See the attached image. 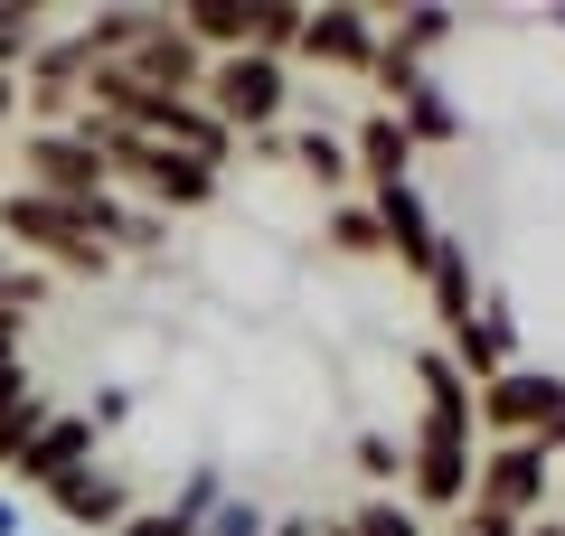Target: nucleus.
<instances>
[{
    "instance_id": "0eeeda50",
    "label": "nucleus",
    "mask_w": 565,
    "mask_h": 536,
    "mask_svg": "<svg viewBox=\"0 0 565 536\" xmlns=\"http://www.w3.org/2000/svg\"><path fill=\"white\" fill-rule=\"evenodd\" d=\"M114 76H132L141 95H199L207 85V47L180 29V10H151V29L114 57Z\"/></svg>"
},
{
    "instance_id": "412c9836",
    "label": "nucleus",
    "mask_w": 565,
    "mask_h": 536,
    "mask_svg": "<svg viewBox=\"0 0 565 536\" xmlns=\"http://www.w3.org/2000/svg\"><path fill=\"white\" fill-rule=\"evenodd\" d=\"M340 517H349V536H424L415 499H396V490H367L359 508H340Z\"/></svg>"
},
{
    "instance_id": "9b49d317",
    "label": "nucleus",
    "mask_w": 565,
    "mask_h": 536,
    "mask_svg": "<svg viewBox=\"0 0 565 536\" xmlns=\"http://www.w3.org/2000/svg\"><path fill=\"white\" fill-rule=\"evenodd\" d=\"M85 461H104V433L85 424V405H47V424L29 433V452L10 461V480H29V490L47 499L66 471H85Z\"/></svg>"
},
{
    "instance_id": "f03ea898",
    "label": "nucleus",
    "mask_w": 565,
    "mask_h": 536,
    "mask_svg": "<svg viewBox=\"0 0 565 536\" xmlns=\"http://www.w3.org/2000/svg\"><path fill=\"white\" fill-rule=\"evenodd\" d=\"M76 122L95 132V151H104V170H114V189H141L161 217H207V207H217L226 170H207V160H189V151H161V141H132V132H104L95 114H76Z\"/></svg>"
},
{
    "instance_id": "4be33fe9",
    "label": "nucleus",
    "mask_w": 565,
    "mask_h": 536,
    "mask_svg": "<svg viewBox=\"0 0 565 536\" xmlns=\"http://www.w3.org/2000/svg\"><path fill=\"white\" fill-rule=\"evenodd\" d=\"M39 39H47L39 10H29V0H0V76H20V66L39 57Z\"/></svg>"
},
{
    "instance_id": "f8f14e48",
    "label": "nucleus",
    "mask_w": 565,
    "mask_h": 536,
    "mask_svg": "<svg viewBox=\"0 0 565 536\" xmlns=\"http://www.w3.org/2000/svg\"><path fill=\"white\" fill-rule=\"evenodd\" d=\"M444 357L462 367L471 386H490L500 367H519V301H509L500 282H490V292H481V311H471L462 330H452V349H444Z\"/></svg>"
},
{
    "instance_id": "6ab92c4d",
    "label": "nucleus",
    "mask_w": 565,
    "mask_h": 536,
    "mask_svg": "<svg viewBox=\"0 0 565 536\" xmlns=\"http://www.w3.org/2000/svg\"><path fill=\"white\" fill-rule=\"evenodd\" d=\"M226 490H236V480H226V471H217V461H189V471H180V490H170V499H161V508H170V517H180V527H189V536H199V527H207V517H217V499H226Z\"/></svg>"
},
{
    "instance_id": "a878e982",
    "label": "nucleus",
    "mask_w": 565,
    "mask_h": 536,
    "mask_svg": "<svg viewBox=\"0 0 565 536\" xmlns=\"http://www.w3.org/2000/svg\"><path fill=\"white\" fill-rule=\"evenodd\" d=\"M132 405H141V386H95V396H85V424H95V433L114 442L122 424H132Z\"/></svg>"
},
{
    "instance_id": "c756f323",
    "label": "nucleus",
    "mask_w": 565,
    "mask_h": 536,
    "mask_svg": "<svg viewBox=\"0 0 565 536\" xmlns=\"http://www.w3.org/2000/svg\"><path fill=\"white\" fill-rule=\"evenodd\" d=\"M274 536H321V517H274Z\"/></svg>"
},
{
    "instance_id": "2eb2a0df",
    "label": "nucleus",
    "mask_w": 565,
    "mask_h": 536,
    "mask_svg": "<svg viewBox=\"0 0 565 536\" xmlns=\"http://www.w3.org/2000/svg\"><path fill=\"white\" fill-rule=\"evenodd\" d=\"M481 292H490V282H481V255H471L462 236H444V255L424 264V301H434V320H444V339L462 330L471 311H481Z\"/></svg>"
},
{
    "instance_id": "c85d7f7f",
    "label": "nucleus",
    "mask_w": 565,
    "mask_h": 536,
    "mask_svg": "<svg viewBox=\"0 0 565 536\" xmlns=\"http://www.w3.org/2000/svg\"><path fill=\"white\" fill-rule=\"evenodd\" d=\"M452 536H519V527H509V517H490V508H462V517H452Z\"/></svg>"
},
{
    "instance_id": "cd10ccee",
    "label": "nucleus",
    "mask_w": 565,
    "mask_h": 536,
    "mask_svg": "<svg viewBox=\"0 0 565 536\" xmlns=\"http://www.w3.org/2000/svg\"><path fill=\"white\" fill-rule=\"evenodd\" d=\"M20 339H29V311H0V377H10V367H29Z\"/></svg>"
},
{
    "instance_id": "dca6fc26",
    "label": "nucleus",
    "mask_w": 565,
    "mask_h": 536,
    "mask_svg": "<svg viewBox=\"0 0 565 536\" xmlns=\"http://www.w3.org/2000/svg\"><path fill=\"white\" fill-rule=\"evenodd\" d=\"M349 160H359V189H377V179H415V141L396 132V114H359L349 122Z\"/></svg>"
},
{
    "instance_id": "1a4fd4ad",
    "label": "nucleus",
    "mask_w": 565,
    "mask_h": 536,
    "mask_svg": "<svg viewBox=\"0 0 565 536\" xmlns=\"http://www.w3.org/2000/svg\"><path fill=\"white\" fill-rule=\"evenodd\" d=\"M386 39V10H359V0H330V10H302V47L292 57L330 66V76H367Z\"/></svg>"
},
{
    "instance_id": "ddd939ff",
    "label": "nucleus",
    "mask_w": 565,
    "mask_h": 536,
    "mask_svg": "<svg viewBox=\"0 0 565 536\" xmlns=\"http://www.w3.org/2000/svg\"><path fill=\"white\" fill-rule=\"evenodd\" d=\"M47 508L76 517V527H95V536H114L122 517H132V480H122L114 461H85V471H66L57 490H47Z\"/></svg>"
},
{
    "instance_id": "423d86ee",
    "label": "nucleus",
    "mask_w": 565,
    "mask_h": 536,
    "mask_svg": "<svg viewBox=\"0 0 565 536\" xmlns=\"http://www.w3.org/2000/svg\"><path fill=\"white\" fill-rule=\"evenodd\" d=\"M471 508L509 517V527H527V517H556V461H546L537 442H481Z\"/></svg>"
},
{
    "instance_id": "39448f33",
    "label": "nucleus",
    "mask_w": 565,
    "mask_h": 536,
    "mask_svg": "<svg viewBox=\"0 0 565 536\" xmlns=\"http://www.w3.org/2000/svg\"><path fill=\"white\" fill-rule=\"evenodd\" d=\"M565 415V377L556 367H500L490 386H471V424H481V442H546V424Z\"/></svg>"
},
{
    "instance_id": "f257e3e1",
    "label": "nucleus",
    "mask_w": 565,
    "mask_h": 536,
    "mask_svg": "<svg viewBox=\"0 0 565 536\" xmlns=\"http://www.w3.org/2000/svg\"><path fill=\"white\" fill-rule=\"evenodd\" d=\"M415 386H424V415L415 442H405V490L424 508H471V480H481V424H471V377L452 367L444 349H415Z\"/></svg>"
},
{
    "instance_id": "a211bd4d",
    "label": "nucleus",
    "mask_w": 565,
    "mask_h": 536,
    "mask_svg": "<svg viewBox=\"0 0 565 536\" xmlns=\"http://www.w3.org/2000/svg\"><path fill=\"white\" fill-rule=\"evenodd\" d=\"M39 424H47V386L29 377V367H10V377H0V471L29 452V433H39Z\"/></svg>"
},
{
    "instance_id": "f3484780",
    "label": "nucleus",
    "mask_w": 565,
    "mask_h": 536,
    "mask_svg": "<svg viewBox=\"0 0 565 536\" xmlns=\"http://www.w3.org/2000/svg\"><path fill=\"white\" fill-rule=\"evenodd\" d=\"M396 132L415 141V151H444V141H462L471 122H462V104H452V85H434V76H424L415 95L396 104Z\"/></svg>"
},
{
    "instance_id": "20e7f679",
    "label": "nucleus",
    "mask_w": 565,
    "mask_h": 536,
    "mask_svg": "<svg viewBox=\"0 0 565 536\" xmlns=\"http://www.w3.org/2000/svg\"><path fill=\"white\" fill-rule=\"evenodd\" d=\"M199 104H207L236 141L282 132V114H292V66H282V57H207Z\"/></svg>"
},
{
    "instance_id": "2f4dec72",
    "label": "nucleus",
    "mask_w": 565,
    "mask_h": 536,
    "mask_svg": "<svg viewBox=\"0 0 565 536\" xmlns=\"http://www.w3.org/2000/svg\"><path fill=\"white\" fill-rule=\"evenodd\" d=\"M0 536H29V517H20V508H10V499H0Z\"/></svg>"
},
{
    "instance_id": "7ed1b4c3",
    "label": "nucleus",
    "mask_w": 565,
    "mask_h": 536,
    "mask_svg": "<svg viewBox=\"0 0 565 536\" xmlns=\"http://www.w3.org/2000/svg\"><path fill=\"white\" fill-rule=\"evenodd\" d=\"M0 245H29L39 264H57V274H76V282H114V264H122V255H104L57 199H39V189H0Z\"/></svg>"
},
{
    "instance_id": "9d476101",
    "label": "nucleus",
    "mask_w": 565,
    "mask_h": 536,
    "mask_svg": "<svg viewBox=\"0 0 565 536\" xmlns=\"http://www.w3.org/2000/svg\"><path fill=\"white\" fill-rule=\"evenodd\" d=\"M359 199H367V217H377L386 255H396L405 274L424 282V264L444 255V226H434V199H424L415 179H377V189H359Z\"/></svg>"
},
{
    "instance_id": "72a5a7b5",
    "label": "nucleus",
    "mask_w": 565,
    "mask_h": 536,
    "mask_svg": "<svg viewBox=\"0 0 565 536\" xmlns=\"http://www.w3.org/2000/svg\"><path fill=\"white\" fill-rule=\"evenodd\" d=\"M546 29H556V39H565V0H556V10H546Z\"/></svg>"
},
{
    "instance_id": "393cba45",
    "label": "nucleus",
    "mask_w": 565,
    "mask_h": 536,
    "mask_svg": "<svg viewBox=\"0 0 565 536\" xmlns=\"http://www.w3.org/2000/svg\"><path fill=\"white\" fill-rule=\"evenodd\" d=\"M349 461H359L367 480H405V442L396 433H349Z\"/></svg>"
},
{
    "instance_id": "6e6552de",
    "label": "nucleus",
    "mask_w": 565,
    "mask_h": 536,
    "mask_svg": "<svg viewBox=\"0 0 565 536\" xmlns=\"http://www.w3.org/2000/svg\"><path fill=\"white\" fill-rule=\"evenodd\" d=\"M29 189L39 199H85V189H114V170H104L85 122H39L29 132Z\"/></svg>"
},
{
    "instance_id": "4468645a",
    "label": "nucleus",
    "mask_w": 565,
    "mask_h": 536,
    "mask_svg": "<svg viewBox=\"0 0 565 536\" xmlns=\"http://www.w3.org/2000/svg\"><path fill=\"white\" fill-rule=\"evenodd\" d=\"M282 141H292V170H302V179L321 189L330 207H340V199H359V160H349V132H340V122L302 114V122H292Z\"/></svg>"
},
{
    "instance_id": "5701e85b",
    "label": "nucleus",
    "mask_w": 565,
    "mask_h": 536,
    "mask_svg": "<svg viewBox=\"0 0 565 536\" xmlns=\"http://www.w3.org/2000/svg\"><path fill=\"white\" fill-rule=\"evenodd\" d=\"M321 236L340 245V255H386V236H377V217H367V199H340L321 217Z\"/></svg>"
},
{
    "instance_id": "aec40b11",
    "label": "nucleus",
    "mask_w": 565,
    "mask_h": 536,
    "mask_svg": "<svg viewBox=\"0 0 565 536\" xmlns=\"http://www.w3.org/2000/svg\"><path fill=\"white\" fill-rule=\"evenodd\" d=\"M452 29H462V10H434V0H424V10H386V39H396L405 57H424V66L444 57Z\"/></svg>"
},
{
    "instance_id": "473e14b6",
    "label": "nucleus",
    "mask_w": 565,
    "mask_h": 536,
    "mask_svg": "<svg viewBox=\"0 0 565 536\" xmlns=\"http://www.w3.org/2000/svg\"><path fill=\"white\" fill-rule=\"evenodd\" d=\"M519 536H565V517H527V527Z\"/></svg>"
},
{
    "instance_id": "f704fd0d",
    "label": "nucleus",
    "mask_w": 565,
    "mask_h": 536,
    "mask_svg": "<svg viewBox=\"0 0 565 536\" xmlns=\"http://www.w3.org/2000/svg\"><path fill=\"white\" fill-rule=\"evenodd\" d=\"M321 536H349V517H321Z\"/></svg>"
},
{
    "instance_id": "7c9ffc66",
    "label": "nucleus",
    "mask_w": 565,
    "mask_h": 536,
    "mask_svg": "<svg viewBox=\"0 0 565 536\" xmlns=\"http://www.w3.org/2000/svg\"><path fill=\"white\" fill-rule=\"evenodd\" d=\"M10 114H20V76H0V122H10Z\"/></svg>"
},
{
    "instance_id": "b1692460",
    "label": "nucleus",
    "mask_w": 565,
    "mask_h": 536,
    "mask_svg": "<svg viewBox=\"0 0 565 536\" xmlns=\"http://www.w3.org/2000/svg\"><path fill=\"white\" fill-rule=\"evenodd\" d=\"M47 292H57V282L29 274V264H10V245H0V311H47Z\"/></svg>"
},
{
    "instance_id": "bb28decb",
    "label": "nucleus",
    "mask_w": 565,
    "mask_h": 536,
    "mask_svg": "<svg viewBox=\"0 0 565 536\" xmlns=\"http://www.w3.org/2000/svg\"><path fill=\"white\" fill-rule=\"evenodd\" d=\"M114 536H189V527H180V517H170V508H132V517H122Z\"/></svg>"
}]
</instances>
